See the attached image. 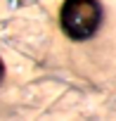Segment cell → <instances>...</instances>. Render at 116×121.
I'll list each match as a JSON object with an SVG mask.
<instances>
[{
    "label": "cell",
    "instance_id": "1",
    "mask_svg": "<svg viewBox=\"0 0 116 121\" xmlns=\"http://www.w3.org/2000/svg\"><path fill=\"white\" fill-rule=\"evenodd\" d=\"M59 24L69 38L85 40L99 29L102 7L97 0H64L59 10Z\"/></svg>",
    "mask_w": 116,
    "mask_h": 121
},
{
    "label": "cell",
    "instance_id": "2",
    "mask_svg": "<svg viewBox=\"0 0 116 121\" xmlns=\"http://www.w3.org/2000/svg\"><path fill=\"white\" fill-rule=\"evenodd\" d=\"M3 76H5V67H3V59H0V81H3Z\"/></svg>",
    "mask_w": 116,
    "mask_h": 121
}]
</instances>
